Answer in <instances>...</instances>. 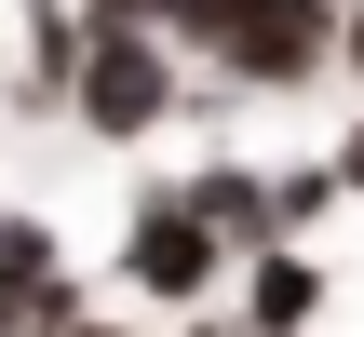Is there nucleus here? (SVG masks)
<instances>
[{"label":"nucleus","mask_w":364,"mask_h":337,"mask_svg":"<svg viewBox=\"0 0 364 337\" xmlns=\"http://www.w3.org/2000/svg\"><path fill=\"white\" fill-rule=\"evenodd\" d=\"M230 270H243V257L189 216V189H176V176H135V189H122V257H108V284H122L149 324L230 311Z\"/></svg>","instance_id":"f257e3e1"},{"label":"nucleus","mask_w":364,"mask_h":337,"mask_svg":"<svg viewBox=\"0 0 364 337\" xmlns=\"http://www.w3.org/2000/svg\"><path fill=\"white\" fill-rule=\"evenodd\" d=\"M176 122H189V54H176L162 27H95V41H81V81H68V135L149 149V135H176Z\"/></svg>","instance_id":"f03ea898"},{"label":"nucleus","mask_w":364,"mask_h":337,"mask_svg":"<svg viewBox=\"0 0 364 337\" xmlns=\"http://www.w3.org/2000/svg\"><path fill=\"white\" fill-rule=\"evenodd\" d=\"M203 68H216L243 108H270V95H324V81H338V0H257Z\"/></svg>","instance_id":"7ed1b4c3"},{"label":"nucleus","mask_w":364,"mask_h":337,"mask_svg":"<svg viewBox=\"0 0 364 337\" xmlns=\"http://www.w3.org/2000/svg\"><path fill=\"white\" fill-rule=\"evenodd\" d=\"M81 311H95V284L68 270V230L27 216V203H0V337H54Z\"/></svg>","instance_id":"20e7f679"},{"label":"nucleus","mask_w":364,"mask_h":337,"mask_svg":"<svg viewBox=\"0 0 364 337\" xmlns=\"http://www.w3.org/2000/svg\"><path fill=\"white\" fill-rule=\"evenodd\" d=\"M81 41H95V14H81V0H14V54H0V108H14V122H68Z\"/></svg>","instance_id":"39448f33"},{"label":"nucleus","mask_w":364,"mask_h":337,"mask_svg":"<svg viewBox=\"0 0 364 337\" xmlns=\"http://www.w3.org/2000/svg\"><path fill=\"white\" fill-rule=\"evenodd\" d=\"M324 311H338V270H324L311 243H257V257L230 270V324L243 337H324Z\"/></svg>","instance_id":"423d86ee"},{"label":"nucleus","mask_w":364,"mask_h":337,"mask_svg":"<svg viewBox=\"0 0 364 337\" xmlns=\"http://www.w3.org/2000/svg\"><path fill=\"white\" fill-rule=\"evenodd\" d=\"M176 189H189V216H203L230 257H257V243H270V162H243V149H203Z\"/></svg>","instance_id":"0eeeda50"},{"label":"nucleus","mask_w":364,"mask_h":337,"mask_svg":"<svg viewBox=\"0 0 364 337\" xmlns=\"http://www.w3.org/2000/svg\"><path fill=\"white\" fill-rule=\"evenodd\" d=\"M338 203H351V189H338V162H324V149H311V162H270V243H311Z\"/></svg>","instance_id":"6e6552de"},{"label":"nucleus","mask_w":364,"mask_h":337,"mask_svg":"<svg viewBox=\"0 0 364 337\" xmlns=\"http://www.w3.org/2000/svg\"><path fill=\"white\" fill-rule=\"evenodd\" d=\"M324 162H338V189H351V203H364V108H351V122H338V149H324Z\"/></svg>","instance_id":"1a4fd4ad"},{"label":"nucleus","mask_w":364,"mask_h":337,"mask_svg":"<svg viewBox=\"0 0 364 337\" xmlns=\"http://www.w3.org/2000/svg\"><path fill=\"white\" fill-rule=\"evenodd\" d=\"M54 337H149V324H135V311H108V297H95V311H81V324H54Z\"/></svg>","instance_id":"9d476101"},{"label":"nucleus","mask_w":364,"mask_h":337,"mask_svg":"<svg viewBox=\"0 0 364 337\" xmlns=\"http://www.w3.org/2000/svg\"><path fill=\"white\" fill-rule=\"evenodd\" d=\"M338 81L364 95V14H338Z\"/></svg>","instance_id":"9b49d317"},{"label":"nucleus","mask_w":364,"mask_h":337,"mask_svg":"<svg viewBox=\"0 0 364 337\" xmlns=\"http://www.w3.org/2000/svg\"><path fill=\"white\" fill-rule=\"evenodd\" d=\"M149 337H243L230 311H189V324H149Z\"/></svg>","instance_id":"f8f14e48"},{"label":"nucleus","mask_w":364,"mask_h":337,"mask_svg":"<svg viewBox=\"0 0 364 337\" xmlns=\"http://www.w3.org/2000/svg\"><path fill=\"white\" fill-rule=\"evenodd\" d=\"M338 14H364V0H338Z\"/></svg>","instance_id":"ddd939ff"}]
</instances>
